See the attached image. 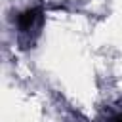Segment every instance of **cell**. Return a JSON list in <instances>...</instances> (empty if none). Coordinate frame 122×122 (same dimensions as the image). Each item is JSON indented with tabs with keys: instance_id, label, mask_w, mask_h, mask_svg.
Wrapping results in <instances>:
<instances>
[{
	"instance_id": "1",
	"label": "cell",
	"mask_w": 122,
	"mask_h": 122,
	"mask_svg": "<svg viewBox=\"0 0 122 122\" xmlns=\"http://www.w3.org/2000/svg\"><path fill=\"white\" fill-rule=\"evenodd\" d=\"M40 23H42V10L40 8H30V10H25L23 13L17 15V27L23 34L34 30Z\"/></svg>"
},
{
	"instance_id": "2",
	"label": "cell",
	"mask_w": 122,
	"mask_h": 122,
	"mask_svg": "<svg viewBox=\"0 0 122 122\" xmlns=\"http://www.w3.org/2000/svg\"><path fill=\"white\" fill-rule=\"evenodd\" d=\"M112 122H122V114H118V116H116V118H114Z\"/></svg>"
}]
</instances>
